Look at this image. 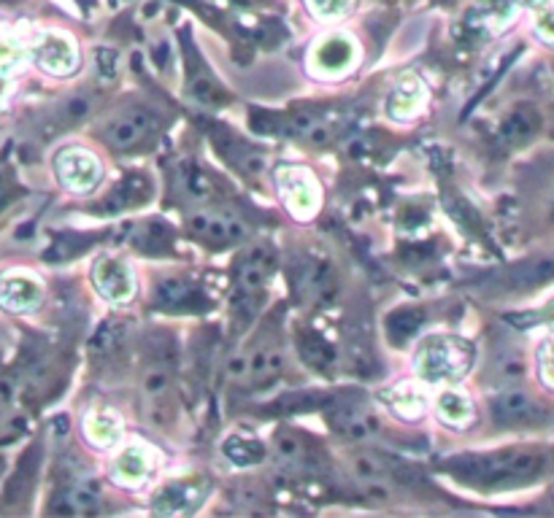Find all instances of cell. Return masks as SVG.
Instances as JSON below:
<instances>
[{
	"instance_id": "19",
	"label": "cell",
	"mask_w": 554,
	"mask_h": 518,
	"mask_svg": "<svg viewBox=\"0 0 554 518\" xmlns=\"http://www.w3.org/2000/svg\"><path fill=\"white\" fill-rule=\"evenodd\" d=\"M436 414L449 426H468L473 421V403L462 392L446 389L436 400Z\"/></svg>"
},
{
	"instance_id": "26",
	"label": "cell",
	"mask_w": 554,
	"mask_h": 518,
	"mask_svg": "<svg viewBox=\"0 0 554 518\" xmlns=\"http://www.w3.org/2000/svg\"><path fill=\"white\" fill-rule=\"evenodd\" d=\"M547 279H554V259H541L536 265H522L511 273L514 287H530V284H539Z\"/></svg>"
},
{
	"instance_id": "21",
	"label": "cell",
	"mask_w": 554,
	"mask_h": 518,
	"mask_svg": "<svg viewBox=\"0 0 554 518\" xmlns=\"http://www.w3.org/2000/svg\"><path fill=\"white\" fill-rule=\"evenodd\" d=\"M224 454L232 464L238 467H249V464H257L262 459V445L254 443V440H246L241 435H232L224 440Z\"/></svg>"
},
{
	"instance_id": "12",
	"label": "cell",
	"mask_w": 554,
	"mask_h": 518,
	"mask_svg": "<svg viewBox=\"0 0 554 518\" xmlns=\"http://www.w3.org/2000/svg\"><path fill=\"white\" fill-rule=\"evenodd\" d=\"M425 101H428L425 84H422L417 76H403V79L395 84V90L390 93V98H387V113H390L392 119L403 122V119L417 116V113L422 111Z\"/></svg>"
},
{
	"instance_id": "9",
	"label": "cell",
	"mask_w": 554,
	"mask_h": 518,
	"mask_svg": "<svg viewBox=\"0 0 554 518\" xmlns=\"http://www.w3.org/2000/svg\"><path fill=\"white\" fill-rule=\"evenodd\" d=\"M157 464V456L143 443H130L111 464V475L122 486H141Z\"/></svg>"
},
{
	"instance_id": "27",
	"label": "cell",
	"mask_w": 554,
	"mask_h": 518,
	"mask_svg": "<svg viewBox=\"0 0 554 518\" xmlns=\"http://www.w3.org/2000/svg\"><path fill=\"white\" fill-rule=\"evenodd\" d=\"M376 418L362 411V408H354V414L343 415V432L354 440H371L376 435Z\"/></svg>"
},
{
	"instance_id": "29",
	"label": "cell",
	"mask_w": 554,
	"mask_h": 518,
	"mask_svg": "<svg viewBox=\"0 0 554 518\" xmlns=\"http://www.w3.org/2000/svg\"><path fill=\"white\" fill-rule=\"evenodd\" d=\"M168 386H171V378H168V373H165L163 367H152V370L146 373V378H143V395H146L152 403H157L160 397H165V395H168Z\"/></svg>"
},
{
	"instance_id": "36",
	"label": "cell",
	"mask_w": 554,
	"mask_h": 518,
	"mask_svg": "<svg viewBox=\"0 0 554 518\" xmlns=\"http://www.w3.org/2000/svg\"><path fill=\"white\" fill-rule=\"evenodd\" d=\"M536 30H539V35H541L544 41H554V8L544 11V14L539 16V24H536Z\"/></svg>"
},
{
	"instance_id": "33",
	"label": "cell",
	"mask_w": 554,
	"mask_h": 518,
	"mask_svg": "<svg viewBox=\"0 0 554 518\" xmlns=\"http://www.w3.org/2000/svg\"><path fill=\"white\" fill-rule=\"evenodd\" d=\"M95 60H98V73L104 79H114L116 76V54L111 49H98Z\"/></svg>"
},
{
	"instance_id": "39",
	"label": "cell",
	"mask_w": 554,
	"mask_h": 518,
	"mask_svg": "<svg viewBox=\"0 0 554 518\" xmlns=\"http://www.w3.org/2000/svg\"><path fill=\"white\" fill-rule=\"evenodd\" d=\"M5 101V79L0 76V103Z\"/></svg>"
},
{
	"instance_id": "3",
	"label": "cell",
	"mask_w": 554,
	"mask_h": 518,
	"mask_svg": "<svg viewBox=\"0 0 554 518\" xmlns=\"http://www.w3.org/2000/svg\"><path fill=\"white\" fill-rule=\"evenodd\" d=\"M276 184L287 208L298 219H312L322 206V190L317 179L303 168H282L276 171Z\"/></svg>"
},
{
	"instance_id": "20",
	"label": "cell",
	"mask_w": 554,
	"mask_h": 518,
	"mask_svg": "<svg viewBox=\"0 0 554 518\" xmlns=\"http://www.w3.org/2000/svg\"><path fill=\"white\" fill-rule=\"evenodd\" d=\"M179 187H182L184 198L193 200V203H198V206H201V203H209L212 195H214L212 179H209L201 168H195L193 162H184V165L179 168Z\"/></svg>"
},
{
	"instance_id": "30",
	"label": "cell",
	"mask_w": 554,
	"mask_h": 518,
	"mask_svg": "<svg viewBox=\"0 0 554 518\" xmlns=\"http://www.w3.org/2000/svg\"><path fill=\"white\" fill-rule=\"evenodd\" d=\"M354 5V0H309V8L322 16V19H338L343 16L349 8Z\"/></svg>"
},
{
	"instance_id": "22",
	"label": "cell",
	"mask_w": 554,
	"mask_h": 518,
	"mask_svg": "<svg viewBox=\"0 0 554 518\" xmlns=\"http://www.w3.org/2000/svg\"><path fill=\"white\" fill-rule=\"evenodd\" d=\"M517 0H484L481 5H479V24H487V27H492V30H498V27H503V24H509V19L517 14Z\"/></svg>"
},
{
	"instance_id": "28",
	"label": "cell",
	"mask_w": 554,
	"mask_h": 518,
	"mask_svg": "<svg viewBox=\"0 0 554 518\" xmlns=\"http://www.w3.org/2000/svg\"><path fill=\"white\" fill-rule=\"evenodd\" d=\"M27 60V52L19 41L14 38H0V76L16 73Z\"/></svg>"
},
{
	"instance_id": "1",
	"label": "cell",
	"mask_w": 554,
	"mask_h": 518,
	"mask_svg": "<svg viewBox=\"0 0 554 518\" xmlns=\"http://www.w3.org/2000/svg\"><path fill=\"white\" fill-rule=\"evenodd\" d=\"M473 365V346L460 337H430L417 354V373L428 384L457 381Z\"/></svg>"
},
{
	"instance_id": "4",
	"label": "cell",
	"mask_w": 554,
	"mask_h": 518,
	"mask_svg": "<svg viewBox=\"0 0 554 518\" xmlns=\"http://www.w3.org/2000/svg\"><path fill=\"white\" fill-rule=\"evenodd\" d=\"M54 168H57L60 181L68 190L82 192V195L93 192L104 179V168H101L98 157L84 149H63L54 160Z\"/></svg>"
},
{
	"instance_id": "23",
	"label": "cell",
	"mask_w": 554,
	"mask_h": 518,
	"mask_svg": "<svg viewBox=\"0 0 554 518\" xmlns=\"http://www.w3.org/2000/svg\"><path fill=\"white\" fill-rule=\"evenodd\" d=\"M190 298H193V287L184 284V281H179V279H165V281H160L157 295H154L157 306H163V308H179V306L187 303Z\"/></svg>"
},
{
	"instance_id": "18",
	"label": "cell",
	"mask_w": 554,
	"mask_h": 518,
	"mask_svg": "<svg viewBox=\"0 0 554 518\" xmlns=\"http://www.w3.org/2000/svg\"><path fill=\"white\" fill-rule=\"evenodd\" d=\"M84 437L95 448H111L122 437V421L111 411H90L84 415Z\"/></svg>"
},
{
	"instance_id": "35",
	"label": "cell",
	"mask_w": 554,
	"mask_h": 518,
	"mask_svg": "<svg viewBox=\"0 0 554 518\" xmlns=\"http://www.w3.org/2000/svg\"><path fill=\"white\" fill-rule=\"evenodd\" d=\"M276 451H279L282 459H298L301 456V443L292 435H282L279 443H276Z\"/></svg>"
},
{
	"instance_id": "14",
	"label": "cell",
	"mask_w": 554,
	"mask_h": 518,
	"mask_svg": "<svg viewBox=\"0 0 554 518\" xmlns=\"http://www.w3.org/2000/svg\"><path fill=\"white\" fill-rule=\"evenodd\" d=\"M190 230L214 243L241 240L246 235V227L235 216H227V213H195V216H190Z\"/></svg>"
},
{
	"instance_id": "37",
	"label": "cell",
	"mask_w": 554,
	"mask_h": 518,
	"mask_svg": "<svg viewBox=\"0 0 554 518\" xmlns=\"http://www.w3.org/2000/svg\"><path fill=\"white\" fill-rule=\"evenodd\" d=\"M544 508L549 511V513H554V489L549 492V497H547V503H544Z\"/></svg>"
},
{
	"instance_id": "38",
	"label": "cell",
	"mask_w": 554,
	"mask_h": 518,
	"mask_svg": "<svg viewBox=\"0 0 554 518\" xmlns=\"http://www.w3.org/2000/svg\"><path fill=\"white\" fill-rule=\"evenodd\" d=\"M517 3H525V5H544L547 0H517Z\"/></svg>"
},
{
	"instance_id": "8",
	"label": "cell",
	"mask_w": 554,
	"mask_h": 518,
	"mask_svg": "<svg viewBox=\"0 0 554 518\" xmlns=\"http://www.w3.org/2000/svg\"><path fill=\"white\" fill-rule=\"evenodd\" d=\"M154 130V119L149 116V111L143 108H127L119 116H114L106 127V141L114 149L124 151L138 146L149 132Z\"/></svg>"
},
{
	"instance_id": "7",
	"label": "cell",
	"mask_w": 554,
	"mask_h": 518,
	"mask_svg": "<svg viewBox=\"0 0 554 518\" xmlns=\"http://www.w3.org/2000/svg\"><path fill=\"white\" fill-rule=\"evenodd\" d=\"M492 418L500 426H528L544 418V408L528 392L509 386L492 400Z\"/></svg>"
},
{
	"instance_id": "24",
	"label": "cell",
	"mask_w": 554,
	"mask_h": 518,
	"mask_svg": "<svg viewBox=\"0 0 554 518\" xmlns=\"http://www.w3.org/2000/svg\"><path fill=\"white\" fill-rule=\"evenodd\" d=\"M93 111H95V101H93L90 95H71L68 101L60 103L57 119H60L63 124H79V122H84Z\"/></svg>"
},
{
	"instance_id": "2",
	"label": "cell",
	"mask_w": 554,
	"mask_h": 518,
	"mask_svg": "<svg viewBox=\"0 0 554 518\" xmlns=\"http://www.w3.org/2000/svg\"><path fill=\"white\" fill-rule=\"evenodd\" d=\"M544 464L541 454H530V451H506V454H495V456H479L465 462V473L484 481V484H500V481H525L533 478Z\"/></svg>"
},
{
	"instance_id": "6",
	"label": "cell",
	"mask_w": 554,
	"mask_h": 518,
	"mask_svg": "<svg viewBox=\"0 0 554 518\" xmlns=\"http://www.w3.org/2000/svg\"><path fill=\"white\" fill-rule=\"evenodd\" d=\"M93 279H95V287L98 292L114 303V306H124L133 300L135 295V281H133V270L124 259H116V257H104L95 270H93Z\"/></svg>"
},
{
	"instance_id": "11",
	"label": "cell",
	"mask_w": 554,
	"mask_h": 518,
	"mask_svg": "<svg viewBox=\"0 0 554 518\" xmlns=\"http://www.w3.org/2000/svg\"><path fill=\"white\" fill-rule=\"evenodd\" d=\"M203 500V489L190 481H171L154 497V513L160 516H184L193 513Z\"/></svg>"
},
{
	"instance_id": "5",
	"label": "cell",
	"mask_w": 554,
	"mask_h": 518,
	"mask_svg": "<svg viewBox=\"0 0 554 518\" xmlns=\"http://www.w3.org/2000/svg\"><path fill=\"white\" fill-rule=\"evenodd\" d=\"M357 60V46L346 33H331L325 38L317 41L314 52H312V71L317 76L325 79H335L341 73H346Z\"/></svg>"
},
{
	"instance_id": "13",
	"label": "cell",
	"mask_w": 554,
	"mask_h": 518,
	"mask_svg": "<svg viewBox=\"0 0 554 518\" xmlns=\"http://www.w3.org/2000/svg\"><path fill=\"white\" fill-rule=\"evenodd\" d=\"M41 303V284L30 276L0 279V306L8 311H33Z\"/></svg>"
},
{
	"instance_id": "10",
	"label": "cell",
	"mask_w": 554,
	"mask_h": 518,
	"mask_svg": "<svg viewBox=\"0 0 554 518\" xmlns=\"http://www.w3.org/2000/svg\"><path fill=\"white\" fill-rule=\"evenodd\" d=\"M38 63L44 71L54 73V76H68L76 71V63H79V54H76V46L65 38V35H57V33H49L41 38L38 49Z\"/></svg>"
},
{
	"instance_id": "34",
	"label": "cell",
	"mask_w": 554,
	"mask_h": 518,
	"mask_svg": "<svg viewBox=\"0 0 554 518\" xmlns=\"http://www.w3.org/2000/svg\"><path fill=\"white\" fill-rule=\"evenodd\" d=\"M514 321H528L525 327H533V324H554V300L549 306H544L541 311L525 313V316H514Z\"/></svg>"
},
{
	"instance_id": "31",
	"label": "cell",
	"mask_w": 554,
	"mask_h": 518,
	"mask_svg": "<svg viewBox=\"0 0 554 518\" xmlns=\"http://www.w3.org/2000/svg\"><path fill=\"white\" fill-rule=\"evenodd\" d=\"M539 365H541V378L547 386L554 389V340H544L539 348Z\"/></svg>"
},
{
	"instance_id": "15",
	"label": "cell",
	"mask_w": 554,
	"mask_h": 518,
	"mask_svg": "<svg viewBox=\"0 0 554 518\" xmlns=\"http://www.w3.org/2000/svg\"><path fill=\"white\" fill-rule=\"evenodd\" d=\"M381 400L392 408V414L401 415V418H409V421L420 418L430 406V395L420 384H398L390 392H384Z\"/></svg>"
},
{
	"instance_id": "32",
	"label": "cell",
	"mask_w": 554,
	"mask_h": 518,
	"mask_svg": "<svg viewBox=\"0 0 554 518\" xmlns=\"http://www.w3.org/2000/svg\"><path fill=\"white\" fill-rule=\"evenodd\" d=\"M190 90H193V95H195V98H198L201 103L214 105L217 101H222L220 87H217V84H212L209 79H203V82H195V84H193Z\"/></svg>"
},
{
	"instance_id": "25",
	"label": "cell",
	"mask_w": 554,
	"mask_h": 518,
	"mask_svg": "<svg viewBox=\"0 0 554 518\" xmlns=\"http://www.w3.org/2000/svg\"><path fill=\"white\" fill-rule=\"evenodd\" d=\"M492 378H495V384L503 386V389L519 384V381L525 378V362H522V357L509 354V357L498 359V362H495V376H492Z\"/></svg>"
},
{
	"instance_id": "17",
	"label": "cell",
	"mask_w": 554,
	"mask_h": 518,
	"mask_svg": "<svg viewBox=\"0 0 554 518\" xmlns=\"http://www.w3.org/2000/svg\"><path fill=\"white\" fill-rule=\"evenodd\" d=\"M101 503V484L93 475L79 478L65 494L63 500L54 505V511L60 513H93Z\"/></svg>"
},
{
	"instance_id": "16",
	"label": "cell",
	"mask_w": 554,
	"mask_h": 518,
	"mask_svg": "<svg viewBox=\"0 0 554 518\" xmlns=\"http://www.w3.org/2000/svg\"><path fill=\"white\" fill-rule=\"evenodd\" d=\"M539 127H541V119H539V113H536V108L519 105V108H514V111L503 119V124H500V138L506 141V146H514V149H517V146L530 143V141L536 138Z\"/></svg>"
},
{
	"instance_id": "40",
	"label": "cell",
	"mask_w": 554,
	"mask_h": 518,
	"mask_svg": "<svg viewBox=\"0 0 554 518\" xmlns=\"http://www.w3.org/2000/svg\"><path fill=\"white\" fill-rule=\"evenodd\" d=\"M5 198V184H3V179H0V200Z\"/></svg>"
}]
</instances>
